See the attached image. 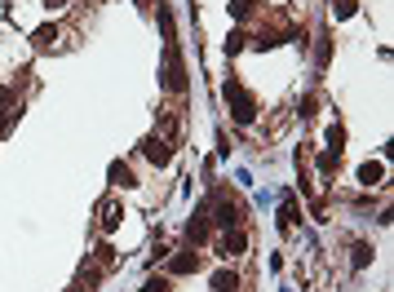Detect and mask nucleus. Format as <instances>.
<instances>
[{
    "mask_svg": "<svg viewBox=\"0 0 394 292\" xmlns=\"http://www.w3.org/2000/svg\"><path fill=\"white\" fill-rule=\"evenodd\" d=\"M222 97L231 102V115H235V124H253V120H257V97L248 93L240 80H226V84H222Z\"/></svg>",
    "mask_w": 394,
    "mask_h": 292,
    "instance_id": "f257e3e1",
    "label": "nucleus"
},
{
    "mask_svg": "<svg viewBox=\"0 0 394 292\" xmlns=\"http://www.w3.org/2000/svg\"><path fill=\"white\" fill-rule=\"evenodd\" d=\"M160 84L164 93H186V67H182V54H177V40H164V71H160Z\"/></svg>",
    "mask_w": 394,
    "mask_h": 292,
    "instance_id": "f03ea898",
    "label": "nucleus"
},
{
    "mask_svg": "<svg viewBox=\"0 0 394 292\" xmlns=\"http://www.w3.org/2000/svg\"><path fill=\"white\" fill-rule=\"evenodd\" d=\"M142 155H147L155 168H164L173 160V142L164 138V133H147V138H142Z\"/></svg>",
    "mask_w": 394,
    "mask_h": 292,
    "instance_id": "7ed1b4c3",
    "label": "nucleus"
},
{
    "mask_svg": "<svg viewBox=\"0 0 394 292\" xmlns=\"http://www.w3.org/2000/svg\"><path fill=\"white\" fill-rule=\"evenodd\" d=\"M208 230H213V222H208V204H199L195 217L186 222V243H190V248H199V243L208 239Z\"/></svg>",
    "mask_w": 394,
    "mask_h": 292,
    "instance_id": "20e7f679",
    "label": "nucleus"
},
{
    "mask_svg": "<svg viewBox=\"0 0 394 292\" xmlns=\"http://www.w3.org/2000/svg\"><path fill=\"white\" fill-rule=\"evenodd\" d=\"M244 248H248V235H244V226H231V230H222V243H217V252L226 261L231 257H244Z\"/></svg>",
    "mask_w": 394,
    "mask_h": 292,
    "instance_id": "39448f33",
    "label": "nucleus"
},
{
    "mask_svg": "<svg viewBox=\"0 0 394 292\" xmlns=\"http://www.w3.org/2000/svg\"><path fill=\"white\" fill-rule=\"evenodd\" d=\"M208 222L217 226V230H231V226H240V209H235L231 200H217V204H213V217H208Z\"/></svg>",
    "mask_w": 394,
    "mask_h": 292,
    "instance_id": "423d86ee",
    "label": "nucleus"
},
{
    "mask_svg": "<svg viewBox=\"0 0 394 292\" xmlns=\"http://www.w3.org/2000/svg\"><path fill=\"white\" fill-rule=\"evenodd\" d=\"M199 270V252L195 248H186V252H177V257H169V275H195Z\"/></svg>",
    "mask_w": 394,
    "mask_h": 292,
    "instance_id": "0eeeda50",
    "label": "nucleus"
},
{
    "mask_svg": "<svg viewBox=\"0 0 394 292\" xmlns=\"http://www.w3.org/2000/svg\"><path fill=\"white\" fill-rule=\"evenodd\" d=\"M31 44L40 49V54H49V49L58 44V27H54V22H44V27H35V31H31Z\"/></svg>",
    "mask_w": 394,
    "mask_h": 292,
    "instance_id": "6e6552de",
    "label": "nucleus"
},
{
    "mask_svg": "<svg viewBox=\"0 0 394 292\" xmlns=\"http://www.w3.org/2000/svg\"><path fill=\"white\" fill-rule=\"evenodd\" d=\"M381 181H386V168H381L377 160H368V164H359V186H381Z\"/></svg>",
    "mask_w": 394,
    "mask_h": 292,
    "instance_id": "1a4fd4ad",
    "label": "nucleus"
},
{
    "mask_svg": "<svg viewBox=\"0 0 394 292\" xmlns=\"http://www.w3.org/2000/svg\"><path fill=\"white\" fill-rule=\"evenodd\" d=\"M106 177H111V186H133V168H129L124 160H111V168H106Z\"/></svg>",
    "mask_w": 394,
    "mask_h": 292,
    "instance_id": "9d476101",
    "label": "nucleus"
},
{
    "mask_svg": "<svg viewBox=\"0 0 394 292\" xmlns=\"http://www.w3.org/2000/svg\"><path fill=\"white\" fill-rule=\"evenodd\" d=\"M98 213H102V230L111 235V230L120 226V204H115V200H102V204H98Z\"/></svg>",
    "mask_w": 394,
    "mask_h": 292,
    "instance_id": "9b49d317",
    "label": "nucleus"
},
{
    "mask_svg": "<svg viewBox=\"0 0 394 292\" xmlns=\"http://www.w3.org/2000/svg\"><path fill=\"white\" fill-rule=\"evenodd\" d=\"M98 279H102L98 266H85V270H80V279H76V292H98Z\"/></svg>",
    "mask_w": 394,
    "mask_h": 292,
    "instance_id": "f8f14e48",
    "label": "nucleus"
},
{
    "mask_svg": "<svg viewBox=\"0 0 394 292\" xmlns=\"http://www.w3.org/2000/svg\"><path fill=\"white\" fill-rule=\"evenodd\" d=\"M235 288H240V275L235 270H217L213 275V292H235Z\"/></svg>",
    "mask_w": 394,
    "mask_h": 292,
    "instance_id": "ddd939ff",
    "label": "nucleus"
},
{
    "mask_svg": "<svg viewBox=\"0 0 394 292\" xmlns=\"http://www.w3.org/2000/svg\"><path fill=\"white\" fill-rule=\"evenodd\" d=\"M226 9H231L235 22H248V18H253V9H257V0H231Z\"/></svg>",
    "mask_w": 394,
    "mask_h": 292,
    "instance_id": "4468645a",
    "label": "nucleus"
},
{
    "mask_svg": "<svg viewBox=\"0 0 394 292\" xmlns=\"http://www.w3.org/2000/svg\"><path fill=\"white\" fill-rule=\"evenodd\" d=\"M359 14V0H332V18L345 22V18H354Z\"/></svg>",
    "mask_w": 394,
    "mask_h": 292,
    "instance_id": "2eb2a0df",
    "label": "nucleus"
},
{
    "mask_svg": "<svg viewBox=\"0 0 394 292\" xmlns=\"http://www.w3.org/2000/svg\"><path fill=\"white\" fill-rule=\"evenodd\" d=\"M341 168V151H324L319 155V173H337Z\"/></svg>",
    "mask_w": 394,
    "mask_h": 292,
    "instance_id": "dca6fc26",
    "label": "nucleus"
},
{
    "mask_svg": "<svg viewBox=\"0 0 394 292\" xmlns=\"http://www.w3.org/2000/svg\"><path fill=\"white\" fill-rule=\"evenodd\" d=\"M0 111H18V89L0 84Z\"/></svg>",
    "mask_w": 394,
    "mask_h": 292,
    "instance_id": "f3484780",
    "label": "nucleus"
},
{
    "mask_svg": "<svg viewBox=\"0 0 394 292\" xmlns=\"http://www.w3.org/2000/svg\"><path fill=\"white\" fill-rule=\"evenodd\" d=\"M368 261H372V243H363V239H359V243H354V270H363Z\"/></svg>",
    "mask_w": 394,
    "mask_h": 292,
    "instance_id": "a211bd4d",
    "label": "nucleus"
},
{
    "mask_svg": "<svg viewBox=\"0 0 394 292\" xmlns=\"http://www.w3.org/2000/svg\"><path fill=\"white\" fill-rule=\"evenodd\" d=\"M315 58H319V67H328V58H332V40H328V31H319V49H315Z\"/></svg>",
    "mask_w": 394,
    "mask_h": 292,
    "instance_id": "6ab92c4d",
    "label": "nucleus"
},
{
    "mask_svg": "<svg viewBox=\"0 0 394 292\" xmlns=\"http://www.w3.org/2000/svg\"><path fill=\"white\" fill-rule=\"evenodd\" d=\"M138 292H169V275H151Z\"/></svg>",
    "mask_w": 394,
    "mask_h": 292,
    "instance_id": "aec40b11",
    "label": "nucleus"
},
{
    "mask_svg": "<svg viewBox=\"0 0 394 292\" xmlns=\"http://www.w3.org/2000/svg\"><path fill=\"white\" fill-rule=\"evenodd\" d=\"M160 31H164V40H177L173 35V14L164 9V0H160Z\"/></svg>",
    "mask_w": 394,
    "mask_h": 292,
    "instance_id": "412c9836",
    "label": "nucleus"
},
{
    "mask_svg": "<svg viewBox=\"0 0 394 292\" xmlns=\"http://www.w3.org/2000/svg\"><path fill=\"white\" fill-rule=\"evenodd\" d=\"M244 44H248V35H244V31H231V40H226V58H235Z\"/></svg>",
    "mask_w": 394,
    "mask_h": 292,
    "instance_id": "4be33fe9",
    "label": "nucleus"
},
{
    "mask_svg": "<svg viewBox=\"0 0 394 292\" xmlns=\"http://www.w3.org/2000/svg\"><path fill=\"white\" fill-rule=\"evenodd\" d=\"M106 266H115V248L111 243H98V270H106Z\"/></svg>",
    "mask_w": 394,
    "mask_h": 292,
    "instance_id": "5701e85b",
    "label": "nucleus"
},
{
    "mask_svg": "<svg viewBox=\"0 0 394 292\" xmlns=\"http://www.w3.org/2000/svg\"><path fill=\"white\" fill-rule=\"evenodd\" d=\"M341 146H345V129L332 124V129H328V151H341Z\"/></svg>",
    "mask_w": 394,
    "mask_h": 292,
    "instance_id": "b1692460",
    "label": "nucleus"
},
{
    "mask_svg": "<svg viewBox=\"0 0 394 292\" xmlns=\"http://www.w3.org/2000/svg\"><path fill=\"white\" fill-rule=\"evenodd\" d=\"M9 124H14V120H9V111H0V138L9 133Z\"/></svg>",
    "mask_w": 394,
    "mask_h": 292,
    "instance_id": "393cba45",
    "label": "nucleus"
},
{
    "mask_svg": "<svg viewBox=\"0 0 394 292\" xmlns=\"http://www.w3.org/2000/svg\"><path fill=\"white\" fill-rule=\"evenodd\" d=\"M63 5H67V0H44V9H49V14H58Z\"/></svg>",
    "mask_w": 394,
    "mask_h": 292,
    "instance_id": "a878e982",
    "label": "nucleus"
},
{
    "mask_svg": "<svg viewBox=\"0 0 394 292\" xmlns=\"http://www.w3.org/2000/svg\"><path fill=\"white\" fill-rule=\"evenodd\" d=\"M71 292H76V288H71Z\"/></svg>",
    "mask_w": 394,
    "mask_h": 292,
    "instance_id": "bb28decb",
    "label": "nucleus"
}]
</instances>
